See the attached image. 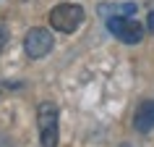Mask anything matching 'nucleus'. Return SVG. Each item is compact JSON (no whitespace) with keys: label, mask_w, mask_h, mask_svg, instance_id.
Masks as SVG:
<instances>
[{"label":"nucleus","mask_w":154,"mask_h":147,"mask_svg":"<svg viewBox=\"0 0 154 147\" xmlns=\"http://www.w3.org/2000/svg\"><path fill=\"white\" fill-rule=\"evenodd\" d=\"M81 21H84V8L76 5V3H60V5H55L50 11V26L55 32L71 34L81 26Z\"/></svg>","instance_id":"nucleus-1"},{"label":"nucleus","mask_w":154,"mask_h":147,"mask_svg":"<svg viewBox=\"0 0 154 147\" xmlns=\"http://www.w3.org/2000/svg\"><path fill=\"white\" fill-rule=\"evenodd\" d=\"M37 126H39L42 147H57V105L55 103H39L37 108Z\"/></svg>","instance_id":"nucleus-2"},{"label":"nucleus","mask_w":154,"mask_h":147,"mask_svg":"<svg viewBox=\"0 0 154 147\" xmlns=\"http://www.w3.org/2000/svg\"><path fill=\"white\" fill-rule=\"evenodd\" d=\"M52 45H55L52 34H50L47 29H42V26L29 29V32H26V37H24V50H26V55L34 58V60L45 58L50 50H52Z\"/></svg>","instance_id":"nucleus-3"},{"label":"nucleus","mask_w":154,"mask_h":147,"mask_svg":"<svg viewBox=\"0 0 154 147\" xmlns=\"http://www.w3.org/2000/svg\"><path fill=\"white\" fill-rule=\"evenodd\" d=\"M107 29L125 45H138L144 40V26L133 18H107Z\"/></svg>","instance_id":"nucleus-4"},{"label":"nucleus","mask_w":154,"mask_h":147,"mask_svg":"<svg viewBox=\"0 0 154 147\" xmlns=\"http://www.w3.org/2000/svg\"><path fill=\"white\" fill-rule=\"evenodd\" d=\"M133 126H136V131H141V134H146V131L154 129V100H146V103H141V105L136 108V113H133Z\"/></svg>","instance_id":"nucleus-5"},{"label":"nucleus","mask_w":154,"mask_h":147,"mask_svg":"<svg viewBox=\"0 0 154 147\" xmlns=\"http://www.w3.org/2000/svg\"><path fill=\"white\" fill-rule=\"evenodd\" d=\"M105 18H131V13H136V3H115V5H102Z\"/></svg>","instance_id":"nucleus-6"},{"label":"nucleus","mask_w":154,"mask_h":147,"mask_svg":"<svg viewBox=\"0 0 154 147\" xmlns=\"http://www.w3.org/2000/svg\"><path fill=\"white\" fill-rule=\"evenodd\" d=\"M5 42H8V29H5V26L0 24V50L5 47Z\"/></svg>","instance_id":"nucleus-7"}]
</instances>
